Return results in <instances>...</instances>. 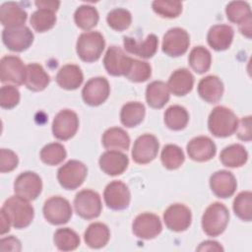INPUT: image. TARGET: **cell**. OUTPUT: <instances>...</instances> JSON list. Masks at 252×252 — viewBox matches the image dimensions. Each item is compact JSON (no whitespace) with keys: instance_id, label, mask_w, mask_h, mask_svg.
Returning a JSON list of instances; mask_svg holds the SVG:
<instances>
[{"instance_id":"cell-28","label":"cell","mask_w":252,"mask_h":252,"mask_svg":"<svg viewBox=\"0 0 252 252\" xmlns=\"http://www.w3.org/2000/svg\"><path fill=\"white\" fill-rule=\"evenodd\" d=\"M101 142L108 151H127L130 146L128 134L119 127L107 129L102 135Z\"/></svg>"},{"instance_id":"cell-39","label":"cell","mask_w":252,"mask_h":252,"mask_svg":"<svg viewBox=\"0 0 252 252\" xmlns=\"http://www.w3.org/2000/svg\"><path fill=\"white\" fill-rule=\"evenodd\" d=\"M53 241L61 251H72L80 245L79 235L69 227L58 228L54 233Z\"/></svg>"},{"instance_id":"cell-30","label":"cell","mask_w":252,"mask_h":252,"mask_svg":"<svg viewBox=\"0 0 252 252\" xmlns=\"http://www.w3.org/2000/svg\"><path fill=\"white\" fill-rule=\"evenodd\" d=\"M110 237L108 227L101 222L91 223L85 231L84 239L86 244L94 249L104 247Z\"/></svg>"},{"instance_id":"cell-21","label":"cell","mask_w":252,"mask_h":252,"mask_svg":"<svg viewBox=\"0 0 252 252\" xmlns=\"http://www.w3.org/2000/svg\"><path fill=\"white\" fill-rule=\"evenodd\" d=\"M100 169L111 176L123 173L129 164L128 157L119 151H106L98 160Z\"/></svg>"},{"instance_id":"cell-19","label":"cell","mask_w":252,"mask_h":252,"mask_svg":"<svg viewBox=\"0 0 252 252\" xmlns=\"http://www.w3.org/2000/svg\"><path fill=\"white\" fill-rule=\"evenodd\" d=\"M210 187L217 197L225 199L234 194L237 182L230 171L219 170L211 175Z\"/></svg>"},{"instance_id":"cell-48","label":"cell","mask_w":252,"mask_h":252,"mask_svg":"<svg viewBox=\"0 0 252 252\" xmlns=\"http://www.w3.org/2000/svg\"><path fill=\"white\" fill-rule=\"evenodd\" d=\"M237 137L242 140L249 142L252 139L251 135V116H246L241 118L240 121H238V126L236 129Z\"/></svg>"},{"instance_id":"cell-29","label":"cell","mask_w":252,"mask_h":252,"mask_svg":"<svg viewBox=\"0 0 252 252\" xmlns=\"http://www.w3.org/2000/svg\"><path fill=\"white\" fill-rule=\"evenodd\" d=\"M50 77L41 65L32 63L27 65V76L25 85L32 92L43 91L49 84Z\"/></svg>"},{"instance_id":"cell-47","label":"cell","mask_w":252,"mask_h":252,"mask_svg":"<svg viewBox=\"0 0 252 252\" xmlns=\"http://www.w3.org/2000/svg\"><path fill=\"white\" fill-rule=\"evenodd\" d=\"M19 163L18 156L11 150L1 149L0 151V171L2 173L14 170Z\"/></svg>"},{"instance_id":"cell-17","label":"cell","mask_w":252,"mask_h":252,"mask_svg":"<svg viewBox=\"0 0 252 252\" xmlns=\"http://www.w3.org/2000/svg\"><path fill=\"white\" fill-rule=\"evenodd\" d=\"M191 211L183 204L170 205L163 213V220L166 227L172 231L186 230L191 224Z\"/></svg>"},{"instance_id":"cell-46","label":"cell","mask_w":252,"mask_h":252,"mask_svg":"<svg viewBox=\"0 0 252 252\" xmlns=\"http://www.w3.org/2000/svg\"><path fill=\"white\" fill-rule=\"evenodd\" d=\"M20 101V92L14 86H3L0 90V105L2 108L11 109Z\"/></svg>"},{"instance_id":"cell-43","label":"cell","mask_w":252,"mask_h":252,"mask_svg":"<svg viewBox=\"0 0 252 252\" xmlns=\"http://www.w3.org/2000/svg\"><path fill=\"white\" fill-rule=\"evenodd\" d=\"M66 156L65 148L59 143L47 144L40 151V159L47 165H57L61 163Z\"/></svg>"},{"instance_id":"cell-18","label":"cell","mask_w":252,"mask_h":252,"mask_svg":"<svg viewBox=\"0 0 252 252\" xmlns=\"http://www.w3.org/2000/svg\"><path fill=\"white\" fill-rule=\"evenodd\" d=\"M131 59L119 46L112 45L108 47L104 55L103 65L109 75L124 76Z\"/></svg>"},{"instance_id":"cell-49","label":"cell","mask_w":252,"mask_h":252,"mask_svg":"<svg viewBox=\"0 0 252 252\" xmlns=\"http://www.w3.org/2000/svg\"><path fill=\"white\" fill-rule=\"evenodd\" d=\"M0 250L1 251H20L21 242L19 239L13 235L2 238L0 241Z\"/></svg>"},{"instance_id":"cell-36","label":"cell","mask_w":252,"mask_h":252,"mask_svg":"<svg viewBox=\"0 0 252 252\" xmlns=\"http://www.w3.org/2000/svg\"><path fill=\"white\" fill-rule=\"evenodd\" d=\"M98 12L91 5H82L77 8L74 14V20L80 29L89 31L94 28L98 22Z\"/></svg>"},{"instance_id":"cell-35","label":"cell","mask_w":252,"mask_h":252,"mask_svg":"<svg viewBox=\"0 0 252 252\" xmlns=\"http://www.w3.org/2000/svg\"><path fill=\"white\" fill-rule=\"evenodd\" d=\"M165 125L174 131L184 129L189 121L187 110L181 105H171L164 112Z\"/></svg>"},{"instance_id":"cell-20","label":"cell","mask_w":252,"mask_h":252,"mask_svg":"<svg viewBox=\"0 0 252 252\" xmlns=\"http://www.w3.org/2000/svg\"><path fill=\"white\" fill-rule=\"evenodd\" d=\"M217 148L215 143L206 136L193 138L187 144V154L195 161H208L215 157Z\"/></svg>"},{"instance_id":"cell-4","label":"cell","mask_w":252,"mask_h":252,"mask_svg":"<svg viewBox=\"0 0 252 252\" xmlns=\"http://www.w3.org/2000/svg\"><path fill=\"white\" fill-rule=\"evenodd\" d=\"M105 41L102 34L98 32H83L77 40L76 50L78 56L85 62H94L98 60L103 49Z\"/></svg>"},{"instance_id":"cell-26","label":"cell","mask_w":252,"mask_h":252,"mask_svg":"<svg viewBox=\"0 0 252 252\" xmlns=\"http://www.w3.org/2000/svg\"><path fill=\"white\" fill-rule=\"evenodd\" d=\"M27 17V12L16 2H5L0 7V20L5 28L24 26Z\"/></svg>"},{"instance_id":"cell-23","label":"cell","mask_w":252,"mask_h":252,"mask_svg":"<svg viewBox=\"0 0 252 252\" xmlns=\"http://www.w3.org/2000/svg\"><path fill=\"white\" fill-rule=\"evenodd\" d=\"M233 35L234 32L230 26L215 25L209 30L207 40L213 49L217 51H222L230 46Z\"/></svg>"},{"instance_id":"cell-52","label":"cell","mask_w":252,"mask_h":252,"mask_svg":"<svg viewBox=\"0 0 252 252\" xmlns=\"http://www.w3.org/2000/svg\"><path fill=\"white\" fill-rule=\"evenodd\" d=\"M1 228H0V234L3 235L5 234L6 232H8L10 230V226L12 225L11 224V221L8 218V216L6 215V213L1 209Z\"/></svg>"},{"instance_id":"cell-16","label":"cell","mask_w":252,"mask_h":252,"mask_svg":"<svg viewBox=\"0 0 252 252\" xmlns=\"http://www.w3.org/2000/svg\"><path fill=\"white\" fill-rule=\"evenodd\" d=\"M106 206L111 210L120 211L128 208L131 200L130 191L125 183L114 180L107 184L103 192Z\"/></svg>"},{"instance_id":"cell-8","label":"cell","mask_w":252,"mask_h":252,"mask_svg":"<svg viewBox=\"0 0 252 252\" xmlns=\"http://www.w3.org/2000/svg\"><path fill=\"white\" fill-rule=\"evenodd\" d=\"M2 40L8 49L22 52L33 42V33L26 26L5 28L2 32Z\"/></svg>"},{"instance_id":"cell-24","label":"cell","mask_w":252,"mask_h":252,"mask_svg":"<svg viewBox=\"0 0 252 252\" xmlns=\"http://www.w3.org/2000/svg\"><path fill=\"white\" fill-rule=\"evenodd\" d=\"M198 94L202 99L209 103L218 102L223 94V84L217 76H207L198 84Z\"/></svg>"},{"instance_id":"cell-32","label":"cell","mask_w":252,"mask_h":252,"mask_svg":"<svg viewBox=\"0 0 252 252\" xmlns=\"http://www.w3.org/2000/svg\"><path fill=\"white\" fill-rule=\"evenodd\" d=\"M220 159L224 166L227 167H240L248 159V153L242 145L233 144L225 147L220 155Z\"/></svg>"},{"instance_id":"cell-38","label":"cell","mask_w":252,"mask_h":252,"mask_svg":"<svg viewBox=\"0 0 252 252\" xmlns=\"http://www.w3.org/2000/svg\"><path fill=\"white\" fill-rule=\"evenodd\" d=\"M31 25L37 32H44L52 29L56 23L55 12L45 8H38L31 16Z\"/></svg>"},{"instance_id":"cell-37","label":"cell","mask_w":252,"mask_h":252,"mask_svg":"<svg viewBox=\"0 0 252 252\" xmlns=\"http://www.w3.org/2000/svg\"><path fill=\"white\" fill-rule=\"evenodd\" d=\"M191 68L198 74H203L209 71L212 63V56L210 51L204 46L194 47L188 57Z\"/></svg>"},{"instance_id":"cell-11","label":"cell","mask_w":252,"mask_h":252,"mask_svg":"<svg viewBox=\"0 0 252 252\" xmlns=\"http://www.w3.org/2000/svg\"><path fill=\"white\" fill-rule=\"evenodd\" d=\"M79 128V118L70 109L59 111L52 122V133L55 138L61 141L71 139Z\"/></svg>"},{"instance_id":"cell-2","label":"cell","mask_w":252,"mask_h":252,"mask_svg":"<svg viewBox=\"0 0 252 252\" xmlns=\"http://www.w3.org/2000/svg\"><path fill=\"white\" fill-rule=\"evenodd\" d=\"M238 126L236 115L227 107L217 106L209 115L208 127L210 132L218 138H225L232 135Z\"/></svg>"},{"instance_id":"cell-33","label":"cell","mask_w":252,"mask_h":252,"mask_svg":"<svg viewBox=\"0 0 252 252\" xmlns=\"http://www.w3.org/2000/svg\"><path fill=\"white\" fill-rule=\"evenodd\" d=\"M146 109L143 103L139 101H130L125 103L120 111L121 123L126 127H135L139 125L145 117Z\"/></svg>"},{"instance_id":"cell-7","label":"cell","mask_w":252,"mask_h":252,"mask_svg":"<svg viewBox=\"0 0 252 252\" xmlns=\"http://www.w3.org/2000/svg\"><path fill=\"white\" fill-rule=\"evenodd\" d=\"M43 216L45 220L55 225L64 224L72 217V208L68 200L60 196L47 199L43 205Z\"/></svg>"},{"instance_id":"cell-42","label":"cell","mask_w":252,"mask_h":252,"mask_svg":"<svg viewBox=\"0 0 252 252\" xmlns=\"http://www.w3.org/2000/svg\"><path fill=\"white\" fill-rule=\"evenodd\" d=\"M233 212L242 220H252V193L250 191L240 192L233 201Z\"/></svg>"},{"instance_id":"cell-3","label":"cell","mask_w":252,"mask_h":252,"mask_svg":"<svg viewBox=\"0 0 252 252\" xmlns=\"http://www.w3.org/2000/svg\"><path fill=\"white\" fill-rule=\"evenodd\" d=\"M229 212L227 208L219 202L211 204L202 217V228L209 236L221 234L228 223Z\"/></svg>"},{"instance_id":"cell-14","label":"cell","mask_w":252,"mask_h":252,"mask_svg":"<svg viewBox=\"0 0 252 252\" xmlns=\"http://www.w3.org/2000/svg\"><path fill=\"white\" fill-rule=\"evenodd\" d=\"M109 92L108 81L103 77H95L86 83L82 91V96L87 104L97 106L107 99Z\"/></svg>"},{"instance_id":"cell-31","label":"cell","mask_w":252,"mask_h":252,"mask_svg":"<svg viewBox=\"0 0 252 252\" xmlns=\"http://www.w3.org/2000/svg\"><path fill=\"white\" fill-rule=\"evenodd\" d=\"M167 84L161 81H154L147 86L146 100L153 108H161L169 100Z\"/></svg>"},{"instance_id":"cell-25","label":"cell","mask_w":252,"mask_h":252,"mask_svg":"<svg viewBox=\"0 0 252 252\" xmlns=\"http://www.w3.org/2000/svg\"><path fill=\"white\" fill-rule=\"evenodd\" d=\"M194 86V77L185 68L175 70L169 77L167 87L170 93L176 96L187 94Z\"/></svg>"},{"instance_id":"cell-41","label":"cell","mask_w":252,"mask_h":252,"mask_svg":"<svg viewBox=\"0 0 252 252\" xmlns=\"http://www.w3.org/2000/svg\"><path fill=\"white\" fill-rule=\"evenodd\" d=\"M161 163L167 169H176L184 162L185 157L182 150L172 144H168L163 147L160 155Z\"/></svg>"},{"instance_id":"cell-27","label":"cell","mask_w":252,"mask_h":252,"mask_svg":"<svg viewBox=\"0 0 252 252\" xmlns=\"http://www.w3.org/2000/svg\"><path fill=\"white\" fill-rule=\"evenodd\" d=\"M84 80L81 68L75 64H67L60 68L56 75V83L64 90L78 89Z\"/></svg>"},{"instance_id":"cell-34","label":"cell","mask_w":252,"mask_h":252,"mask_svg":"<svg viewBox=\"0 0 252 252\" xmlns=\"http://www.w3.org/2000/svg\"><path fill=\"white\" fill-rule=\"evenodd\" d=\"M225 14L227 19L239 26L252 22L251 9L247 2L244 1H232L226 5Z\"/></svg>"},{"instance_id":"cell-40","label":"cell","mask_w":252,"mask_h":252,"mask_svg":"<svg viewBox=\"0 0 252 252\" xmlns=\"http://www.w3.org/2000/svg\"><path fill=\"white\" fill-rule=\"evenodd\" d=\"M151 75L152 68L148 62L132 58L124 76L131 82L142 83L150 79Z\"/></svg>"},{"instance_id":"cell-51","label":"cell","mask_w":252,"mask_h":252,"mask_svg":"<svg viewBox=\"0 0 252 252\" xmlns=\"http://www.w3.org/2000/svg\"><path fill=\"white\" fill-rule=\"evenodd\" d=\"M35 5L37 8H45V9H49L56 12L59 8L60 2L59 1H36Z\"/></svg>"},{"instance_id":"cell-45","label":"cell","mask_w":252,"mask_h":252,"mask_svg":"<svg viewBox=\"0 0 252 252\" xmlns=\"http://www.w3.org/2000/svg\"><path fill=\"white\" fill-rule=\"evenodd\" d=\"M153 10L163 18H176L182 12V3L180 1L156 0L152 4Z\"/></svg>"},{"instance_id":"cell-6","label":"cell","mask_w":252,"mask_h":252,"mask_svg":"<svg viewBox=\"0 0 252 252\" xmlns=\"http://www.w3.org/2000/svg\"><path fill=\"white\" fill-rule=\"evenodd\" d=\"M74 208L77 215L85 220L97 218L101 213V200L99 195L89 189H85L76 194Z\"/></svg>"},{"instance_id":"cell-22","label":"cell","mask_w":252,"mask_h":252,"mask_svg":"<svg viewBox=\"0 0 252 252\" xmlns=\"http://www.w3.org/2000/svg\"><path fill=\"white\" fill-rule=\"evenodd\" d=\"M123 44L125 50L129 53L137 55L142 58H151L157 52L158 40L155 34L151 33L147 36V38L144 41H138L136 38L124 36Z\"/></svg>"},{"instance_id":"cell-1","label":"cell","mask_w":252,"mask_h":252,"mask_svg":"<svg viewBox=\"0 0 252 252\" xmlns=\"http://www.w3.org/2000/svg\"><path fill=\"white\" fill-rule=\"evenodd\" d=\"M2 210L8 216L11 224L18 229L29 226L34 216L33 208L29 203V200L18 195L8 198L4 202Z\"/></svg>"},{"instance_id":"cell-50","label":"cell","mask_w":252,"mask_h":252,"mask_svg":"<svg viewBox=\"0 0 252 252\" xmlns=\"http://www.w3.org/2000/svg\"><path fill=\"white\" fill-rule=\"evenodd\" d=\"M197 250L198 251H223V248L217 241L206 240L200 244Z\"/></svg>"},{"instance_id":"cell-12","label":"cell","mask_w":252,"mask_h":252,"mask_svg":"<svg viewBox=\"0 0 252 252\" xmlns=\"http://www.w3.org/2000/svg\"><path fill=\"white\" fill-rule=\"evenodd\" d=\"M159 143L152 134H144L136 139L132 149L133 160L139 164H146L155 159Z\"/></svg>"},{"instance_id":"cell-5","label":"cell","mask_w":252,"mask_h":252,"mask_svg":"<svg viewBox=\"0 0 252 252\" xmlns=\"http://www.w3.org/2000/svg\"><path fill=\"white\" fill-rule=\"evenodd\" d=\"M87 173L88 168L83 162L71 159L58 169L57 179L63 188L74 190L83 184Z\"/></svg>"},{"instance_id":"cell-9","label":"cell","mask_w":252,"mask_h":252,"mask_svg":"<svg viewBox=\"0 0 252 252\" xmlns=\"http://www.w3.org/2000/svg\"><path fill=\"white\" fill-rule=\"evenodd\" d=\"M27 76V66L23 61L14 55H6L0 61V80L2 83H12L15 85L25 84Z\"/></svg>"},{"instance_id":"cell-15","label":"cell","mask_w":252,"mask_h":252,"mask_svg":"<svg viewBox=\"0 0 252 252\" xmlns=\"http://www.w3.org/2000/svg\"><path fill=\"white\" fill-rule=\"evenodd\" d=\"M162 229L159 218L152 213H143L136 217L132 224L133 233L141 239H153Z\"/></svg>"},{"instance_id":"cell-44","label":"cell","mask_w":252,"mask_h":252,"mask_svg":"<svg viewBox=\"0 0 252 252\" xmlns=\"http://www.w3.org/2000/svg\"><path fill=\"white\" fill-rule=\"evenodd\" d=\"M106 21L112 30L122 32L130 27L132 16L128 10L123 8H116L107 14Z\"/></svg>"},{"instance_id":"cell-10","label":"cell","mask_w":252,"mask_h":252,"mask_svg":"<svg viewBox=\"0 0 252 252\" xmlns=\"http://www.w3.org/2000/svg\"><path fill=\"white\" fill-rule=\"evenodd\" d=\"M190 44L188 32L181 28L168 30L163 35L162 51L171 57H178L186 53Z\"/></svg>"},{"instance_id":"cell-13","label":"cell","mask_w":252,"mask_h":252,"mask_svg":"<svg viewBox=\"0 0 252 252\" xmlns=\"http://www.w3.org/2000/svg\"><path fill=\"white\" fill-rule=\"evenodd\" d=\"M42 189L41 178L32 171L22 172L14 182V191L16 195L29 201L35 200Z\"/></svg>"}]
</instances>
